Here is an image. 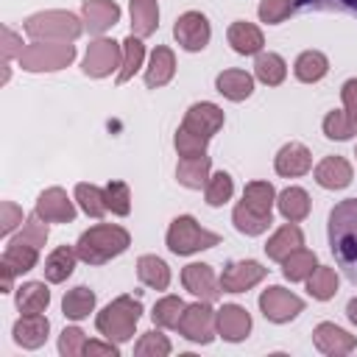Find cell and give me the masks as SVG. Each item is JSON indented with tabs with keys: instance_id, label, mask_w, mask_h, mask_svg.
I'll use <instances>...</instances> for the list:
<instances>
[{
	"instance_id": "6da1fadb",
	"label": "cell",
	"mask_w": 357,
	"mask_h": 357,
	"mask_svg": "<svg viewBox=\"0 0 357 357\" xmlns=\"http://www.w3.org/2000/svg\"><path fill=\"white\" fill-rule=\"evenodd\" d=\"M329 251L346 279L357 284V198H343L329 212Z\"/></svg>"
},
{
	"instance_id": "7a4b0ae2",
	"label": "cell",
	"mask_w": 357,
	"mask_h": 357,
	"mask_svg": "<svg viewBox=\"0 0 357 357\" xmlns=\"http://www.w3.org/2000/svg\"><path fill=\"white\" fill-rule=\"evenodd\" d=\"M128 245H131V234L123 226H117V223H98V226L86 229L78 237L75 251H78V259L86 262V265H103V262L120 257Z\"/></svg>"
},
{
	"instance_id": "3957f363",
	"label": "cell",
	"mask_w": 357,
	"mask_h": 357,
	"mask_svg": "<svg viewBox=\"0 0 357 357\" xmlns=\"http://www.w3.org/2000/svg\"><path fill=\"white\" fill-rule=\"evenodd\" d=\"M139 318H142V301L134 296H117L95 315V326L103 337L114 343H128L134 337Z\"/></svg>"
},
{
	"instance_id": "277c9868",
	"label": "cell",
	"mask_w": 357,
	"mask_h": 357,
	"mask_svg": "<svg viewBox=\"0 0 357 357\" xmlns=\"http://www.w3.org/2000/svg\"><path fill=\"white\" fill-rule=\"evenodd\" d=\"M22 31L33 42H75L84 33V20L73 11H36L22 22Z\"/></svg>"
},
{
	"instance_id": "5b68a950",
	"label": "cell",
	"mask_w": 357,
	"mask_h": 357,
	"mask_svg": "<svg viewBox=\"0 0 357 357\" xmlns=\"http://www.w3.org/2000/svg\"><path fill=\"white\" fill-rule=\"evenodd\" d=\"M167 248L178 257H190V254H198V251H206V248H215L220 243V234L204 229L192 215H178L170 220V229H167V237H165Z\"/></svg>"
},
{
	"instance_id": "8992f818",
	"label": "cell",
	"mask_w": 357,
	"mask_h": 357,
	"mask_svg": "<svg viewBox=\"0 0 357 357\" xmlns=\"http://www.w3.org/2000/svg\"><path fill=\"white\" fill-rule=\"evenodd\" d=\"M75 61L73 42H31L22 47L17 64L25 73H59Z\"/></svg>"
},
{
	"instance_id": "52a82bcc",
	"label": "cell",
	"mask_w": 357,
	"mask_h": 357,
	"mask_svg": "<svg viewBox=\"0 0 357 357\" xmlns=\"http://www.w3.org/2000/svg\"><path fill=\"white\" fill-rule=\"evenodd\" d=\"M39 262V248L31 243H22L17 237H11L3 248L0 257V293H11L14 290V279L33 271Z\"/></svg>"
},
{
	"instance_id": "ba28073f",
	"label": "cell",
	"mask_w": 357,
	"mask_h": 357,
	"mask_svg": "<svg viewBox=\"0 0 357 357\" xmlns=\"http://www.w3.org/2000/svg\"><path fill=\"white\" fill-rule=\"evenodd\" d=\"M215 315L218 310H212V301H204L198 298L195 304H187L184 312H181V321H178V335L190 343H212L215 335H218V324H215Z\"/></svg>"
},
{
	"instance_id": "9c48e42d",
	"label": "cell",
	"mask_w": 357,
	"mask_h": 357,
	"mask_svg": "<svg viewBox=\"0 0 357 357\" xmlns=\"http://www.w3.org/2000/svg\"><path fill=\"white\" fill-rule=\"evenodd\" d=\"M120 67H123V42H114V39H106V36H98L95 42H89L86 56L81 61L84 75L106 78L112 73H120Z\"/></svg>"
},
{
	"instance_id": "30bf717a",
	"label": "cell",
	"mask_w": 357,
	"mask_h": 357,
	"mask_svg": "<svg viewBox=\"0 0 357 357\" xmlns=\"http://www.w3.org/2000/svg\"><path fill=\"white\" fill-rule=\"evenodd\" d=\"M259 312L271 324H287L298 312H304V298L290 293V290H284L282 284H271L268 290L259 293Z\"/></svg>"
},
{
	"instance_id": "8fae6325",
	"label": "cell",
	"mask_w": 357,
	"mask_h": 357,
	"mask_svg": "<svg viewBox=\"0 0 357 357\" xmlns=\"http://www.w3.org/2000/svg\"><path fill=\"white\" fill-rule=\"evenodd\" d=\"M173 36L187 53H198L209 45L212 28H209V20L201 11H184L173 25Z\"/></svg>"
},
{
	"instance_id": "7c38bea8",
	"label": "cell",
	"mask_w": 357,
	"mask_h": 357,
	"mask_svg": "<svg viewBox=\"0 0 357 357\" xmlns=\"http://www.w3.org/2000/svg\"><path fill=\"white\" fill-rule=\"evenodd\" d=\"M265 276H268V268L262 262H257V259H237V262H229L223 268L220 287H223V293H245L254 284H259Z\"/></svg>"
},
{
	"instance_id": "4fadbf2b",
	"label": "cell",
	"mask_w": 357,
	"mask_h": 357,
	"mask_svg": "<svg viewBox=\"0 0 357 357\" xmlns=\"http://www.w3.org/2000/svg\"><path fill=\"white\" fill-rule=\"evenodd\" d=\"M181 284H184V290H190L195 298H204V301H218L220 293H223L220 276L206 262H190V265H184L181 268Z\"/></svg>"
},
{
	"instance_id": "5bb4252c",
	"label": "cell",
	"mask_w": 357,
	"mask_h": 357,
	"mask_svg": "<svg viewBox=\"0 0 357 357\" xmlns=\"http://www.w3.org/2000/svg\"><path fill=\"white\" fill-rule=\"evenodd\" d=\"M226 123V114L218 103H209V100H201V103H192L187 112H184V120L181 126L192 134H201L206 139H212Z\"/></svg>"
},
{
	"instance_id": "9a60e30c",
	"label": "cell",
	"mask_w": 357,
	"mask_h": 357,
	"mask_svg": "<svg viewBox=\"0 0 357 357\" xmlns=\"http://www.w3.org/2000/svg\"><path fill=\"white\" fill-rule=\"evenodd\" d=\"M312 343L321 354L326 357H343V354H351L357 349V337L349 335L346 329H340L337 324L332 321H321L315 329H312Z\"/></svg>"
},
{
	"instance_id": "2e32d148",
	"label": "cell",
	"mask_w": 357,
	"mask_h": 357,
	"mask_svg": "<svg viewBox=\"0 0 357 357\" xmlns=\"http://www.w3.org/2000/svg\"><path fill=\"white\" fill-rule=\"evenodd\" d=\"M39 218H45L47 223H73L75 220V204L70 201V195L61 187H47L39 192L36 198V209Z\"/></svg>"
},
{
	"instance_id": "e0dca14e",
	"label": "cell",
	"mask_w": 357,
	"mask_h": 357,
	"mask_svg": "<svg viewBox=\"0 0 357 357\" xmlns=\"http://www.w3.org/2000/svg\"><path fill=\"white\" fill-rule=\"evenodd\" d=\"M84 28L95 36H103L109 28L120 22V6L114 0H84L81 3Z\"/></svg>"
},
{
	"instance_id": "ac0fdd59",
	"label": "cell",
	"mask_w": 357,
	"mask_h": 357,
	"mask_svg": "<svg viewBox=\"0 0 357 357\" xmlns=\"http://www.w3.org/2000/svg\"><path fill=\"white\" fill-rule=\"evenodd\" d=\"M215 324H218V335L229 343H240L251 332V315L240 304H223L215 315Z\"/></svg>"
},
{
	"instance_id": "d6986e66",
	"label": "cell",
	"mask_w": 357,
	"mask_h": 357,
	"mask_svg": "<svg viewBox=\"0 0 357 357\" xmlns=\"http://www.w3.org/2000/svg\"><path fill=\"white\" fill-rule=\"evenodd\" d=\"M273 167L284 178H298V176L312 170V153L301 142H287V145L279 148V153L273 159Z\"/></svg>"
},
{
	"instance_id": "ffe728a7",
	"label": "cell",
	"mask_w": 357,
	"mask_h": 357,
	"mask_svg": "<svg viewBox=\"0 0 357 357\" xmlns=\"http://www.w3.org/2000/svg\"><path fill=\"white\" fill-rule=\"evenodd\" d=\"M47 332H50V321L42 312H22V318H17V324L11 329L14 343L22 346V349H39V346H45Z\"/></svg>"
},
{
	"instance_id": "44dd1931",
	"label": "cell",
	"mask_w": 357,
	"mask_h": 357,
	"mask_svg": "<svg viewBox=\"0 0 357 357\" xmlns=\"http://www.w3.org/2000/svg\"><path fill=\"white\" fill-rule=\"evenodd\" d=\"M315 181L324 187V190H343V187H349L351 184V176H354V170H351V165H349V159H343V156H324L318 165H315Z\"/></svg>"
},
{
	"instance_id": "7402d4cb",
	"label": "cell",
	"mask_w": 357,
	"mask_h": 357,
	"mask_svg": "<svg viewBox=\"0 0 357 357\" xmlns=\"http://www.w3.org/2000/svg\"><path fill=\"white\" fill-rule=\"evenodd\" d=\"M226 39H229L231 50L240 53V56H257V53H262V47H265L262 31H259L254 22H245V20L231 22L229 31H226Z\"/></svg>"
},
{
	"instance_id": "603a6c76",
	"label": "cell",
	"mask_w": 357,
	"mask_h": 357,
	"mask_svg": "<svg viewBox=\"0 0 357 357\" xmlns=\"http://www.w3.org/2000/svg\"><path fill=\"white\" fill-rule=\"evenodd\" d=\"M176 75V56L170 47L165 45H156L151 59H148V67H145V86L148 89H159L165 84H170Z\"/></svg>"
},
{
	"instance_id": "cb8c5ba5",
	"label": "cell",
	"mask_w": 357,
	"mask_h": 357,
	"mask_svg": "<svg viewBox=\"0 0 357 357\" xmlns=\"http://www.w3.org/2000/svg\"><path fill=\"white\" fill-rule=\"evenodd\" d=\"M304 245V231L296 226V223H284L282 229H276L271 237H268V243H265V254H268V259H273V262H282L287 254H293L296 248H301Z\"/></svg>"
},
{
	"instance_id": "d4e9b609",
	"label": "cell",
	"mask_w": 357,
	"mask_h": 357,
	"mask_svg": "<svg viewBox=\"0 0 357 357\" xmlns=\"http://www.w3.org/2000/svg\"><path fill=\"white\" fill-rule=\"evenodd\" d=\"M215 89H218L226 100L240 103V100L251 98V92H254V75L245 73V70H223V73H218V78H215Z\"/></svg>"
},
{
	"instance_id": "484cf974",
	"label": "cell",
	"mask_w": 357,
	"mask_h": 357,
	"mask_svg": "<svg viewBox=\"0 0 357 357\" xmlns=\"http://www.w3.org/2000/svg\"><path fill=\"white\" fill-rule=\"evenodd\" d=\"M209 173H212V159H209L206 153L178 159V165H176V178H178V184L187 187V190H201V187H206Z\"/></svg>"
},
{
	"instance_id": "4316f807",
	"label": "cell",
	"mask_w": 357,
	"mask_h": 357,
	"mask_svg": "<svg viewBox=\"0 0 357 357\" xmlns=\"http://www.w3.org/2000/svg\"><path fill=\"white\" fill-rule=\"evenodd\" d=\"M75 262H78V251H75V245H56L50 254H47V259H45V279L50 282V284H59V282H67L70 276H73V271H75Z\"/></svg>"
},
{
	"instance_id": "83f0119b",
	"label": "cell",
	"mask_w": 357,
	"mask_h": 357,
	"mask_svg": "<svg viewBox=\"0 0 357 357\" xmlns=\"http://www.w3.org/2000/svg\"><path fill=\"white\" fill-rule=\"evenodd\" d=\"M276 206H279V215L290 223H301L310 209H312V201L307 195V190L301 187H284L279 195H276Z\"/></svg>"
},
{
	"instance_id": "f1b7e54d",
	"label": "cell",
	"mask_w": 357,
	"mask_h": 357,
	"mask_svg": "<svg viewBox=\"0 0 357 357\" xmlns=\"http://www.w3.org/2000/svg\"><path fill=\"white\" fill-rule=\"evenodd\" d=\"M137 276L145 287L151 290H167L170 287V268L162 257L156 254H142L137 259Z\"/></svg>"
},
{
	"instance_id": "f546056e",
	"label": "cell",
	"mask_w": 357,
	"mask_h": 357,
	"mask_svg": "<svg viewBox=\"0 0 357 357\" xmlns=\"http://www.w3.org/2000/svg\"><path fill=\"white\" fill-rule=\"evenodd\" d=\"M131 33L134 36H151L159 28V3L156 0H131Z\"/></svg>"
},
{
	"instance_id": "4dcf8cb0",
	"label": "cell",
	"mask_w": 357,
	"mask_h": 357,
	"mask_svg": "<svg viewBox=\"0 0 357 357\" xmlns=\"http://www.w3.org/2000/svg\"><path fill=\"white\" fill-rule=\"evenodd\" d=\"M95 301H98L95 298V290L86 287V284H78V287H73V290L64 293L61 312L70 321H84V318H89V312H95Z\"/></svg>"
},
{
	"instance_id": "1f68e13d",
	"label": "cell",
	"mask_w": 357,
	"mask_h": 357,
	"mask_svg": "<svg viewBox=\"0 0 357 357\" xmlns=\"http://www.w3.org/2000/svg\"><path fill=\"white\" fill-rule=\"evenodd\" d=\"M231 223H234V229H237L240 234H245V237H259V234H265V231L271 229L273 218H271V215H259V212L248 209V206L240 201V204L231 209Z\"/></svg>"
},
{
	"instance_id": "d6a6232c",
	"label": "cell",
	"mask_w": 357,
	"mask_h": 357,
	"mask_svg": "<svg viewBox=\"0 0 357 357\" xmlns=\"http://www.w3.org/2000/svg\"><path fill=\"white\" fill-rule=\"evenodd\" d=\"M315 268H318V257H315V251H310L304 245L282 259V273H284L287 282H307V276Z\"/></svg>"
},
{
	"instance_id": "836d02e7",
	"label": "cell",
	"mask_w": 357,
	"mask_h": 357,
	"mask_svg": "<svg viewBox=\"0 0 357 357\" xmlns=\"http://www.w3.org/2000/svg\"><path fill=\"white\" fill-rule=\"evenodd\" d=\"M293 73L301 84H315L321 81L326 73H329V59L321 53V50H304L296 64H293Z\"/></svg>"
},
{
	"instance_id": "e575fe53",
	"label": "cell",
	"mask_w": 357,
	"mask_h": 357,
	"mask_svg": "<svg viewBox=\"0 0 357 357\" xmlns=\"http://www.w3.org/2000/svg\"><path fill=\"white\" fill-rule=\"evenodd\" d=\"M254 78L262 81L265 86H279L284 78H287V64L279 53H257V61H254Z\"/></svg>"
},
{
	"instance_id": "d590c367",
	"label": "cell",
	"mask_w": 357,
	"mask_h": 357,
	"mask_svg": "<svg viewBox=\"0 0 357 357\" xmlns=\"http://www.w3.org/2000/svg\"><path fill=\"white\" fill-rule=\"evenodd\" d=\"M337 284H340L337 271L329 268V265H318V268L307 276V293H310L315 301H329V298H335Z\"/></svg>"
},
{
	"instance_id": "8d00e7d4",
	"label": "cell",
	"mask_w": 357,
	"mask_h": 357,
	"mask_svg": "<svg viewBox=\"0 0 357 357\" xmlns=\"http://www.w3.org/2000/svg\"><path fill=\"white\" fill-rule=\"evenodd\" d=\"M14 301L20 312H45L50 304V290L45 282H25L22 287H17Z\"/></svg>"
},
{
	"instance_id": "74e56055",
	"label": "cell",
	"mask_w": 357,
	"mask_h": 357,
	"mask_svg": "<svg viewBox=\"0 0 357 357\" xmlns=\"http://www.w3.org/2000/svg\"><path fill=\"white\" fill-rule=\"evenodd\" d=\"M142 61H145V45H142V36L128 33V36L123 39V67H120V73H117V84L131 81L134 73L142 67Z\"/></svg>"
},
{
	"instance_id": "f35d334b",
	"label": "cell",
	"mask_w": 357,
	"mask_h": 357,
	"mask_svg": "<svg viewBox=\"0 0 357 357\" xmlns=\"http://www.w3.org/2000/svg\"><path fill=\"white\" fill-rule=\"evenodd\" d=\"M243 204L259 215H271L276 204V190L271 181H248L243 190Z\"/></svg>"
},
{
	"instance_id": "ab89813d",
	"label": "cell",
	"mask_w": 357,
	"mask_h": 357,
	"mask_svg": "<svg viewBox=\"0 0 357 357\" xmlns=\"http://www.w3.org/2000/svg\"><path fill=\"white\" fill-rule=\"evenodd\" d=\"M184 301L178 296H162L156 304H153V312H151V321L159 326V329H176L178 321H181V312H184Z\"/></svg>"
},
{
	"instance_id": "60d3db41",
	"label": "cell",
	"mask_w": 357,
	"mask_h": 357,
	"mask_svg": "<svg viewBox=\"0 0 357 357\" xmlns=\"http://www.w3.org/2000/svg\"><path fill=\"white\" fill-rule=\"evenodd\" d=\"M75 201L89 218H103L109 212L106 198H103V187H98V184H86V181L75 184Z\"/></svg>"
},
{
	"instance_id": "b9f144b4",
	"label": "cell",
	"mask_w": 357,
	"mask_h": 357,
	"mask_svg": "<svg viewBox=\"0 0 357 357\" xmlns=\"http://www.w3.org/2000/svg\"><path fill=\"white\" fill-rule=\"evenodd\" d=\"M324 134H326L329 139H337V142L351 139V137L357 134V120L349 117L346 109H332V112L324 117Z\"/></svg>"
},
{
	"instance_id": "7bdbcfd3",
	"label": "cell",
	"mask_w": 357,
	"mask_h": 357,
	"mask_svg": "<svg viewBox=\"0 0 357 357\" xmlns=\"http://www.w3.org/2000/svg\"><path fill=\"white\" fill-rule=\"evenodd\" d=\"M204 195H206V204L209 206H223L231 195H234V181L226 170H218L209 176L206 187H204Z\"/></svg>"
},
{
	"instance_id": "ee69618b",
	"label": "cell",
	"mask_w": 357,
	"mask_h": 357,
	"mask_svg": "<svg viewBox=\"0 0 357 357\" xmlns=\"http://www.w3.org/2000/svg\"><path fill=\"white\" fill-rule=\"evenodd\" d=\"M103 198H106V209L117 218H126L131 212V190L126 181H109L103 187Z\"/></svg>"
},
{
	"instance_id": "f6af8a7d",
	"label": "cell",
	"mask_w": 357,
	"mask_h": 357,
	"mask_svg": "<svg viewBox=\"0 0 357 357\" xmlns=\"http://www.w3.org/2000/svg\"><path fill=\"white\" fill-rule=\"evenodd\" d=\"M170 351H173V346H170L167 335H162L159 329L142 332V337H139L137 346H134V354H137V357H167Z\"/></svg>"
},
{
	"instance_id": "bcb514c9",
	"label": "cell",
	"mask_w": 357,
	"mask_h": 357,
	"mask_svg": "<svg viewBox=\"0 0 357 357\" xmlns=\"http://www.w3.org/2000/svg\"><path fill=\"white\" fill-rule=\"evenodd\" d=\"M173 145H176V153H178L181 159H187V156H201V153H206L209 139L201 137V134L187 131L184 126H178V131H176V137H173Z\"/></svg>"
},
{
	"instance_id": "7dc6e473",
	"label": "cell",
	"mask_w": 357,
	"mask_h": 357,
	"mask_svg": "<svg viewBox=\"0 0 357 357\" xmlns=\"http://www.w3.org/2000/svg\"><path fill=\"white\" fill-rule=\"evenodd\" d=\"M296 11V0H262L257 14L265 25H279Z\"/></svg>"
},
{
	"instance_id": "c3c4849f",
	"label": "cell",
	"mask_w": 357,
	"mask_h": 357,
	"mask_svg": "<svg viewBox=\"0 0 357 357\" xmlns=\"http://www.w3.org/2000/svg\"><path fill=\"white\" fill-rule=\"evenodd\" d=\"M47 234H50V229H47V220H45V218H39V215L33 212V215H28V218H25V223H22V231L17 234V240H22V243H31V245L42 248V245L47 243Z\"/></svg>"
},
{
	"instance_id": "681fc988",
	"label": "cell",
	"mask_w": 357,
	"mask_h": 357,
	"mask_svg": "<svg viewBox=\"0 0 357 357\" xmlns=\"http://www.w3.org/2000/svg\"><path fill=\"white\" fill-rule=\"evenodd\" d=\"M84 346H86V335L78 326H64V332L59 335V351L64 357H78L84 354Z\"/></svg>"
},
{
	"instance_id": "f907efd6",
	"label": "cell",
	"mask_w": 357,
	"mask_h": 357,
	"mask_svg": "<svg viewBox=\"0 0 357 357\" xmlns=\"http://www.w3.org/2000/svg\"><path fill=\"white\" fill-rule=\"evenodd\" d=\"M296 8H307V11H343V14H357V0H296Z\"/></svg>"
},
{
	"instance_id": "816d5d0a",
	"label": "cell",
	"mask_w": 357,
	"mask_h": 357,
	"mask_svg": "<svg viewBox=\"0 0 357 357\" xmlns=\"http://www.w3.org/2000/svg\"><path fill=\"white\" fill-rule=\"evenodd\" d=\"M25 218H22V209L14 204V201H3L0 204V237H11L17 226H22Z\"/></svg>"
},
{
	"instance_id": "f5cc1de1",
	"label": "cell",
	"mask_w": 357,
	"mask_h": 357,
	"mask_svg": "<svg viewBox=\"0 0 357 357\" xmlns=\"http://www.w3.org/2000/svg\"><path fill=\"white\" fill-rule=\"evenodd\" d=\"M22 36L14 33L8 25H3V61H11V59H20L22 53Z\"/></svg>"
},
{
	"instance_id": "db71d44e",
	"label": "cell",
	"mask_w": 357,
	"mask_h": 357,
	"mask_svg": "<svg viewBox=\"0 0 357 357\" xmlns=\"http://www.w3.org/2000/svg\"><path fill=\"white\" fill-rule=\"evenodd\" d=\"M340 100H343L346 114L357 120V78H349V81L340 86Z\"/></svg>"
},
{
	"instance_id": "11a10c76",
	"label": "cell",
	"mask_w": 357,
	"mask_h": 357,
	"mask_svg": "<svg viewBox=\"0 0 357 357\" xmlns=\"http://www.w3.org/2000/svg\"><path fill=\"white\" fill-rule=\"evenodd\" d=\"M84 354H112V357H117L120 354V343H114V340H86V346H84Z\"/></svg>"
},
{
	"instance_id": "9f6ffc18",
	"label": "cell",
	"mask_w": 357,
	"mask_h": 357,
	"mask_svg": "<svg viewBox=\"0 0 357 357\" xmlns=\"http://www.w3.org/2000/svg\"><path fill=\"white\" fill-rule=\"evenodd\" d=\"M346 318H349V321L357 326V296H354V298L346 304Z\"/></svg>"
},
{
	"instance_id": "6f0895ef",
	"label": "cell",
	"mask_w": 357,
	"mask_h": 357,
	"mask_svg": "<svg viewBox=\"0 0 357 357\" xmlns=\"http://www.w3.org/2000/svg\"><path fill=\"white\" fill-rule=\"evenodd\" d=\"M354 156H357V151H354Z\"/></svg>"
}]
</instances>
